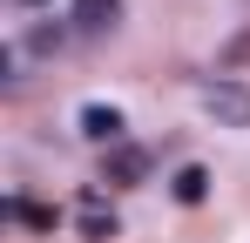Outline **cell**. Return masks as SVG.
Masks as SVG:
<instances>
[{"mask_svg":"<svg viewBox=\"0 0 250 243\" xmlns=\"http://www.w3.org/2000/svg\"><path fill=\"white\" fill-rule=\"evenodd\" d=\"M75 223H82V237H95V243L122 230V223H115V209L102 202V189H88V196H82V209H75Z\"/></svg>","mask_w":250,"mask_h":243,"instance_id":"3","label":"cell"},{"mask_svg":"<svg viewBox=\"0 0 250 243\" xmlns=\"http://www.w3.org/2000/svg\"><path fill=\"white\" fill-rule=\"evenodd\" d=\"M27 7H41V0H27Z\"/></svg>","mask_w":250,"mask_h":243,"instance_id":"8","label":"cell"},{"mask_svg":"<svg viewBox=\"0 0 250 243\" xmlns=\"http://www.w3.org/2000/svg\"><path fill=\"white\" fill-rule=\"evenodd\" d=\"M82 135L102 142V149H122L128 122H122V108H108V101H88V108H82Z\"/></svg>","mask_w":250,"mask_h":243,"instance_id":"2","label":"cell"},{"mask_svg":"<svg viewBox=\"0 0 250 243\" xmlns=\"http://www.w3.org/2000/svg\"><path fill=\"white\" fill-rule=\"evenodd\" d=\"M244 61H250V34H237L230 47H223V68H244Z\"/></svg>","mask_w":250,"mask_h":243,"instance_id":"7","label":"cell"},{"mask_svg":"<svg viewBox=\"0 0 250 243\" xmlns=\"http://www.w3.org/2000/svg\"><path fill=\"white\" fill-rule=\"evenodd\" d=\"M122 20V0H75V27L82 34H108Z\"/></svg>","mask_w":250,"mask_h":243,"instance_id":"5","label":"cell"},{"mask_svg":"<svg viewBox=\"0 0 250 243\" xmlns=\"http://www.w3.org/2000/svg\"><path fill=\"white\" fill-rule=\"evenodd\" d=\"M169 196H176V202H189V209H196V202L209 196V169H203V162H183V169L169 176Z\"/></svg>","mask_w":250,"mask_h":243,"instance_id":"6","label":"cell"},{"mask_svg":"<svg viewBox=\"0 0 250 243\" xmlns=\"http://www.w3.org/2000/svg\"><path fill=\"white\" fill-rule=\"evenodd\" d=\"M203 115L216 122V128H250V88H244L237 75L203 81Z\"/></svg>","mask_w":250,"mask_h":243,"instance_id":"1","label":"cell"},{"mask_svg":"<svg viewBox=\"0 0 250 243\" xmlns=\"http://www.w3.org/2000/svg\"><path fill=\"white\" fill-rule=\"evenodd\" d=\"M142 176H149V156H142L135 142H122V149H108V182H115V189H135Z\"/></svg>","mask_w":250,"mask_h":243,"instance_id":"4","label":"cell"}]
</instances>
